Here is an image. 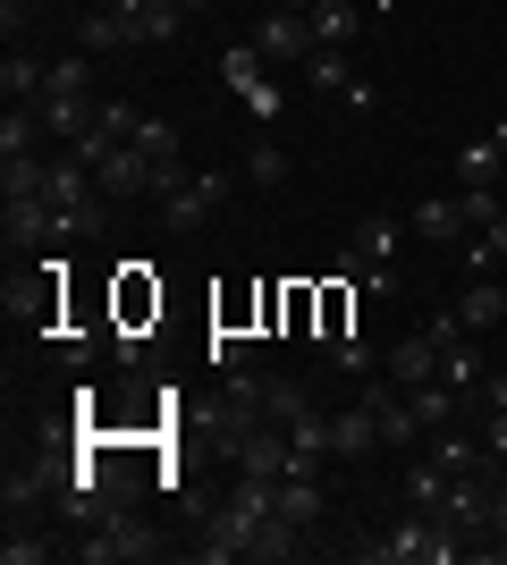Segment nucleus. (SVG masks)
I'll use <instances>...</instances> for the list:
<instances>
[{
	"mask_svg": "<svg viewBox=\"0 0 507 565\" xmlns=\"http://www.w3.org/2000/svg\"><path fill=\"white\" fill-rule=\"evenodd\" d=\"M356 557L363 565H448V557H465V532H448L440 515H414L406 507V523H389L381 541H363Z\"/></svg>",
	"mask_w": 507,
	"mask_h": 565,
	"instance_id": "obj_1",
	"label": "nucleus"
},
{
	"mask_svg": "<svg viewBox=\"0 0 507 565\" xmlns=\"http://www.w3.org/2000/svg\"><path fill=\"white\" fill-rule=\"evenodd\" d=\"M68 548H76V557H85V565H145V557H152V548H161V541H152V523L136 515V507H110V515H102V523H85V532H68Z\"/></svg>",
	"mask_w": 507,
	"mask_h": 565,
	"instance_id": "obj_2",
	"label": "nucleus"
},
{
	"mask_svg": "<svg viewBox=\"0 0 507 565\" xmlns=\"http://www.w3.org/2000/svg\"><path fill=\"white\" fill-rule=\"evenodd\" d=\"M245 43L263 51L271 68H305V60H314V18H305V9H263Z\"/></svg>",
	"mask_w": 507,
	"mask_h": 565,
	"instance_id": "obj_3",
	"label": "nucleus"
},
{
	"mask_svg": "<svg viewBox=\"0 0 507 565\" xmlns=\"http://www.w3.org/2000/svg\"><path fill=\"white\" fill-rule=\"evenodd\" d=\"M161 321V279H152L145 262H127L119 279H110V330L119 338H145Z\"/></svg>",
	"mask_w": 507,
	"mask_h": 565,
	"instance_id": "obj_4",
	"label": "nucleus"
},
{
	"mask_svg": "<svg viewBox=\"0 0 507 565\" xmlns=\"http://www.w3.org/2000/svg\"><path fill=\"white\" fill-rule=\"evenodd\" d=\"M398 236H406V220H389V212H372L356 228V245H347V279H363V287H389V262H398Z\"/></svg>",
	"mask_w": 507,
	"mask_h": 565,
	"instance_id": "obj_5",
	"label": "nucleus"
},
{
	"mask_svg": "<svg viewBox=\"0 0 507 565\" xmlns=\"http://www.w3.org/2000/svg\"><path fill=\"white\" fill-rule=\"evenodd\" d=\"M220 194H229V178H220V169H212V178H178V186L161 194V228H169V236H194L203 220L220 212Z\"/></svg>",
	"mask_w": 507,
	"mask_h": 565,
	"instance_id": "obj_6",
	"label": "nucleus"
},
{
	"mask_svg": "<svg viewBox=\"0 0 507 565\" xmlns=\"http://www.w3.org/2000/svg\"><path fill=\"white\" fill-rule=\"evenodd\" d=\"M263 68H271V60H263L254 43H237L229 60H220V76H229V94H237L245 110H254V118H279V85H271Z\"/></svg>",
	"mask_w": 507,
	"mask_h": 565,
	"instance_id": "obj_7",
	"label": "nucleus"
},
{
	"mask_svg": "<svg viewBox=\"0 0 507 565\" xmlns=\"http://www.w3.org/2000/svg\"><path fill=\"white\" fill-rule=\"evenodd\" d=\"M372 448H381V414H372L363 397L338 405V414H330V456H338V465H363Z\"/></svg>",
	"mask_w": 507,
	"mask_h": 565,
	"instance_id": "obj_8",
	"label": "nucleus"
},
{
	"mask_svg": "<svg viewBox=\"0 0 507 565\" xmlns=\"http://www.w3.org/2000/svg\"><path fill=\"white\" fill-rule=\"evenodd\" d=\"M152 178H161V169H152L145 152H136V143H119V152H110V161L94 169V186L110 194V203H145V194H152Z\"/></svg>",
	"mask_w": 507,
	"mask_h": 565,
	"instance_id": "obj_9",
	"label": "nucleus"
},
{
	"mask_svg": "<svg viewBox=\"0 0 507 565\" xmlns=\"http://www.w3.org/2000/svg\"><path fill=\"white\" fill-rule=\"evenodd\" d=\"M381 372L398 380V388H423V380L440 372V330H432V321H423V330H414V338H398V347H389V363H381Z\"/></svg>",
	"mask_w": 507,
	"mask_h": 565,
	"instance_id": "obj_10",
	"label": "nucleus"
},
{
	"mask_svg": "<svg viewBox=\"0 0 507 565\" xmlns=\"http://www.w3.org/2000/svg\"><path fill=\"white\" fill-rule=\"evenodd\" d=\"M406 228L423 236V245H465V236H474V220H465L457 194H432V203H414V212H406Z\"/></svg>",
	"mask_w": 507,
	"mask_h": 565,
	"instance_id": "obj_11",
	"label": "nucleus"
},
{
	"mask_svg": "<svg viewBox=\"0 0 507 565\" xmlns=\"http://www.w3.org/2000/svg\"><path fill=\"white\" fill-rule=\"evenodd\" d=\"M76 51H94V60H119V51H136V34H127V18H110L102 0H85V9H76Z\"/></svg>",
	"mask_w": 507,
	"mask_h": 565,
	"instance_id": "obj_12",
	"label": "nucleus"
},
{
	"mask_svg": "<svg viewBox=\"0 0 507 565\" xmlns=\"http://www.w3.org/2000/svg\"><path fill=\"white\" fill-rule=\"evenodd\" d=\"M321 347H338V338H356V279L338 270V279H321V321H314Z\"/></svg>",
	"mask_w": 507,
	"mask_h": 565,
	"instance_id": "obj_13",
	"label": "nucleus"
},
{
	"mask_svg": "<svg viewBox=\"0 0 507 565\" xmlns=\"http://www.w3.org/2000/svg\"><path fill=\"white\" fill-rule=\"evenodd\" d=\"M448 481H457V472L440 465V456H414L406 465V507L414 515H440V507H448Z\"/></svg>",
	"mask_w": 507,
	"mask_h": 565,
	"instance_id": "obj_14",
	"label": "nucleus"
},
{
	"mask_svg": "<svg viewBox=\"0 0 507 565\" xmlns=\"http://www.w3.org/2000/svg\"><path fill=\"white\" fill-rule=\"evenodd\" d=\"M448 312H457L465 330H499V321H507V287L499 279H465V296Z\"/></svg>",
	"mask_w": 507,
	"mask_h": 565,
	"instance_id": "obj_15",
	"label": "nucleus"
},
{
	"mask_svg": "<svg viewBox=\"0 0 507 565\" xmlns=\"http://www.w3.org/2000/svg\"><path fill=\"white\" fill-rule=\"evenodd\" d=\"M457 262H465V270H474V279H490V270H499V262H507V212H490L483 228L465 236V245H457Z\"/></svg>",
	"mask_w": 507,
	"mask_h": 565,
	"instance_id": "obj_16",
	"label": "nucleus"
},
{
	"mask_svg": "<svg viewBox=\"0 0 507 565\" xmlns=\"http://www.w3.org/2000/svg\"><path fill=\"white\" fill-rule=\"evenodd\" d=\"M43 85H51V60H34V51H9V60H0V94L9 102H43Z\"/></svg>",
	"mask_w": 507,
	"mask_h": 565,
	"instance_id": "obj_17",
	"label": "nucleus"
},
{
	"mask_svg": "<svg viewBox=\"0 0 507 565\" xmlns=\"http://www.w3.org/2000/svg\"><path fill=\"white\" fill-rule=\"evenodd\" d=\"M314 321H321V287H279V338H314Z\"/></svg>",
	"mask_w": 507,
	"mask_h": 565,
	"instance_id": "obj_18",
	"label": "nucleus"
},
{
	"mask_svg": "<svg viewBox=\"0 0 507 565\" xmlns=\"http://www.w3.org/2000/svg\"><path fill=\"white\" fill-rule=\"evenodd\" d=\"M178 34H187V9H178V0H145V18H136V43L161 51V43H178Z\"/></svg>",
	"mask_w": 507,
	"mask_h": 565,
	"instance_id": "obj_19",
	"label": "nucleus"
},
{
	"mask_svg": "<svg viewBox=\"0 0 507 565\" xmlns=\"http://www.w3.org/2000/svg\"><path fill=\"white\" fill-rule=\"evenodd\" d=\"M305 18H314V43H356V0H314V9H305Z\"/></svg>",
	"mask_w": 507,
	"mask_h": 565,
	"instance_id": "obj_20",
	"label": "nucleus"
},
{
	"mask_svg": "<svg viewBox=\"0 0 507 565\" xmlns=\"http://www.w3.org/2000/svg\"><path fill=\"white\" fill-rule=\"evenodd\" d=\"M499 169H507V152H499V143H465V152H457V186H499Z\"/></svg>",
	"mask_w": 507,
	"mask_h": 565,
	"instance_id": "obj_21",
	"label": "nucleus"
},
{
	"mask_svg": "<svg viewBox=\"0 0 507 565\" xmlns=\"http://www.w3.org/2000/svg\"><path fill=\"white\" fill-rule=\"evenodd\" d=\"M305 85H314V94H347V85H356V76H347V51H338V43H314V60H305Z\"/></svg>",
	"mask_w": 507,
	"mask_h": 565,
	"instance_id": "obj_22",
	"label": "nucleus"
},
{
	"mask_svg": "<svg viewBox=\"0 0 507 565\" xmlns=\"http://www.w3.org/2000/svg\"><path fill=\"white\" fill-rule=\"evenodd\" d=\"M423 456H440L448 472H465V465H490V456H483V439H465L457 423H448V430H432V448H423Z\"/></svg>",
	"mask_w": 507,
	"mask_h": 565,
	"instance_id": "obj_23",
	"label": "nucleus"
},
{
	"mask_svg": "<svg viewBox=\"0 0 507 565\" xmlns=\"http://www.w3.org/2000/svg\"><path fill=\"white\" fill-rule=\"evenodd\" d=\"M51 548H60V541H51L43 523H9V541H0V557H9V565H43Z\"/></svg>",
	"mask_w": 507,
	"mask_h": 565,
	"instance_id": "obj_24",
	"label": "nucleus"
},
{
	"mask_svg": "<svg viewBox=\"0 0 507 565\" xmlns=\"http://www.w3.org/2000/svg\"><path fill=\"white\" fill-rule=\"evenodd\" d=\"M136 152H145L152 169H178V127H169V118H145V127H136Z\"/></svg>",
	"mask_w": 507,
	"mask_h": 565,
	"instance_id": "obj_25",
	"label": "nucleus"
},
{
	"mask_svg": "<svg viewBox=\"0 0 507 565\" xmlns=\"http://www.w3.org/2000/svg\"><path fill=\"white\" fill-rule=\"evenodd\" d=\"M245 178H254V186H279V178H288V152H279L271 136H254L245 143Z\"/></svg>",
	"mask_w": 507,
	"mask_h": 565,
	"instance_id": "obj_26",
	"label": "nucleus"
},
{
	"mask_svg": "<svg viewBox=\"0 0 507 565\" xmlns=\"http://www.w3.org/2000/svg\"><path fill=\"white\" fill-rule=\"evenodd\" d=\"M94 127L110 143H136V127H145V110H127V102H94Z\"/></svg>",
	"mask_w": 507,
	"mask_h": 565,
	"instance_id": "obj_27",
	"label": "nucleus"
},
{
	"mask_svg": "<svg viewBox=\"0 0 507 565\" xmlns=\"http://www.w3.org/2000/svg\"><path fill=\"white\" fill-rule=\"evenodd\" d=\"M330 363H338L347 380H372V347H363V338H338V347H330Z\"/></svg>",
	"mask_w": 507,
	"mask_h": 565,
	"instance_id": "obj_28",
	"label": "nucleus"
},
{
	"mask_svg": "<svg viewBox=\"0 0 507 565\" xmlns=\"http://www.w3.org/2000/svg\"><path fill=\"white\" fill-rule=\"evenodd\" d=\"M483 456H490V465H507V414H499V405H490V423H483Z\"/></svg>",
	"mask_w": 507,
	"mask_h": 565,
	"instance_id": "obj_29",
	"label": "nucleus"
},
{
	"mask_svg": "<svg viewBox=\"0 0 507 565\" xmlns=\"http://www.w3.org/2000/svg\"><path fill=\"white\" fill-rule=\"evenodd\" d=\"M25 18H34V0H0V25H9V34H18Z\"/></svg>",
	"mask_w": 507,
	"mask_h": 565,
	"instance_id": "obj_30",
	"label": "nucleus"
},
{
	"mask_svg": "<svg viewBox=\"0 0 507 565\" xmlns=\"http://www.w3.org/2000/svg\"><path fill=\"white\" fill-rule=\"evenodd\" d=\"M483 405H499V414H507V372H490V380H483Z\"/></svg>",
	"mask_w": 507,
	"mask_h": 565,
	"instance_id": "obj_31",
	"label": "nucleus"
},
{
	"mask_svg": "<svg viewBox=\"0 0 507 565\" xmlns=\"http://www.w3.org/2000/svg\"><path fill=\"white\" fill-rule=\"evenodd\" d=\"M490 143H499V152H507V118H499V127H490Z\"/></svg>",
	"mask_w": 507,
	"mask_h": 565,
	"instance_id": "obj_32",
	"label": "nucleus"
},
{
	"mask_svg": "<svg viewBox=\"0 0 507 565\" xmlns=\"http://www.w3.org/2000/svg\"><path fill=\"white\" fill-rule=\"evenodd\" d=\"M178 9H187V18H194V9H212V0H178Z\"/></svg>",
	"mask_w": 507,
	"mask_h": 565,
	"instance_id": "obj_33",
	"label": "nucleus"
},
{
	"mask_svg": "<svg viewBox=\"0 0 507 565\" xmlns=\"http://www.w3.org/2000/svg\"><path fill=\"white\" fill-rule=\"evenodd\" d=\"M372 9H398V0H372Z\"/></svg>",
	"mask_w": 507,
	"mask_h": 565,
	"instance_id": "obj_34",
	"label": "nucleus"
}]
</instances>
